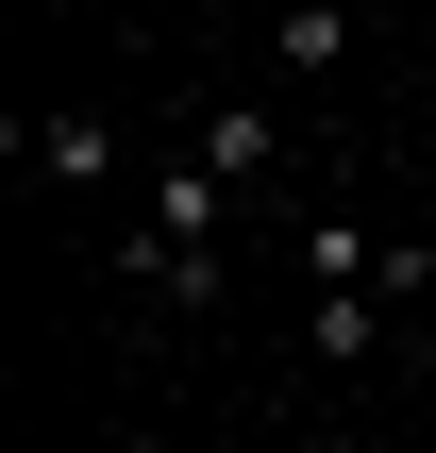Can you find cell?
<instances>
[{
    "label": "cell",
    "instance_id": "1",
    "mask_svg": "<svg viewBox=\"0 0 436 453\" xmlns=\"http://www.w3.org/2000/svg\"><path fill=\"white\" fill-rule=\"evenodd\" d=\"M218 219H235V185H218L202 151H168V185H151V235H134V252H168V269H218Z\"/></svg>",
    "mask_w": 436,
    "mask_h": 453
},
{
    "label": "cell",
    "instance_id": "5",
    "mask_svg": "<svg viewBox=\"0 0 436 453\" xmlns=\"http://www.w3.org/2000/svg\"><path fill=\"white\" fill-rule=\"evenodd\" d=\"M370 336H386V286H319V353H336V370H353V353H370Z\"/></svg>",
    "mask_w": 436,
    "mask_h": 453
},
{
    "label": "cell",
    "instance_id": "3",
    "mask_svg": "<svg viewBox=\"0 0 436 453\" xmlns=\"http://www.w3.org/2000/svg\"><path fill=\"white\" fill-rule=\"evenodd\" d=\"M185 151H202L218 185H252V168H269V118H252V101H218V118H185Z\"/></svg>",
    "mask_w": 436,
    "mask_h": 453
},
{
    "label": "cell",
    "instance_id": "4",
    "mask_svg": "<svg viewBox=\"0 0 436 453\" xmlns=\"http://www.w3.org/2000/svg\"><path fill=\"white\" fill-rule=\"evenodd\" d=\"M269 50H286V67H302V84H319V67H336V50H353V34H336V0H286V17H269Z\"/></svg>",
    "mask_w": 436,
    "mask_h": 453
},
{
    "label": "cell",
    "instance_id": "2",
    "mask_svg": "<svg viewBox=\"0 0 436 453\" xmlns=\"http://www.w3.org/2000/svg\"><path fill=\"white\" fill-rule=\"evenodd\" d=\"M17 168H50V185H101V168H118V134H101V118H17Z\"/></svg>",
    "mask_w": 436,
    "mask_h": 453
}]
</instances>
